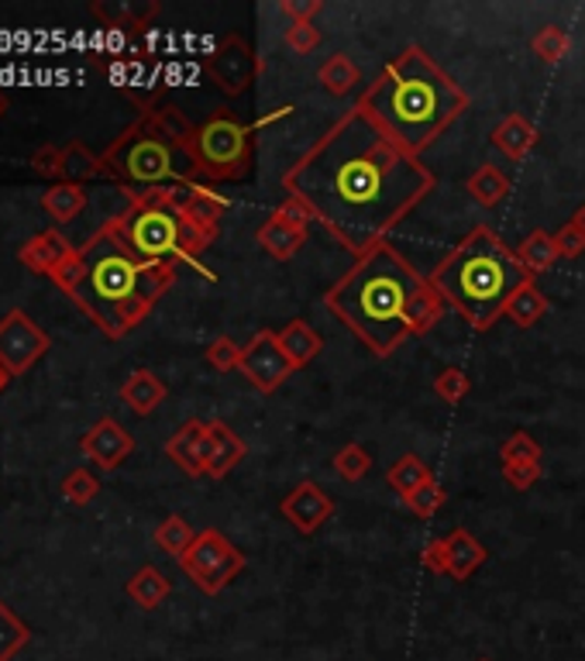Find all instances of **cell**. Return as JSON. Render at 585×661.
<instances>
[{"label":"cell","instance_id":"45","mask_svg":"<svg viewBox=\"0 0 585 661\" xmlns=\"http://www.w3.org/2000/svg\"><path fill=\"white\" fill-rule=\"evenodd\" d=\"M59 159H62L59 145H41V148L32 152V169L38 176H52V180H59Z\"/></svg>","mask_w":585,"mask_h":661},{"label":"cell","instance_id":"33","mask_svg":"<svg viewBox=\"0 0 585 661\" xmlns=\"http://www.w3.org/2000/svg\"><path fill=\"white\" fill-rule=\"evenodd\" d=\"M28 641H32V627L0 600V661H11Z\"/></svg>","mask_w":585,"mask_h":661},{"label":"cell","instance_id":"34","mask_svg":"<svg viewBox=\"0 0 585 661\" xmlns=\"http://www.w3.org/2000/svg\"><path fill=\"white\" fill-rule=\"evenodd\" d=\"M331 466L344 482H362L368 476V469H373V455H368L358 441H349V445H341L331 455Z\"/></svg>","mask_w":585,"mask_h":661},{"label":"cell","instance_id":"24","mask_svg":"<svg viewBox=\"0 0 585 661\" xmlns=\"http://www.w3.org/2000/svg\"><path fill=\"white\" fill-rule=\"evenodd\" d=\"M103 176V163L100 156H94L90 148L83 142H70L62 145V159H59V183H90V180H100Z\"/></svg>","mask_w":585,"mask_h":661},{"label":"cell","instance_id":"9","mask_svg":"<svg viewBox=\"0 0 585 661\" xmlns=\"http://www.w3.org/2000/svg\"><path fill=\"white\" fill-rule=\"evenodd\" d=\"M176 562L186 572V579L200 592H207V597H218L224 586H231L237 579V572L245 568L242 551H237L221 531H214V527L200 531L197 541L186 548V555H180Z\"/></svg>","mask_w":585,"mask_h":661},{"label":"cell","instance_id":"12","mask_svg":"<svg viewBox=\"0 0 585 661\" xmlns=\"http://www.w3.org/2000/svg\"><path fill=\"white\" fill-rule=\"evenodd\" d=\"M207 76L224 91V97H242L258 76V56L242 35H228L204 62Z\"/></svg>","mask_w":585,"mask_h":661},{"label":"cell","instance_id":"51","mask_svg":"<svg viewBox=\"0 0 585 661\" xmlns=\"http://www.w3.org/2000/svg\"><path fill=\"white\" fill-rule=\"evenodd\" d=\"M479 661H489V658H479Z\"/></svg>","mask_w":585,"mask_h":661},{"label":"cell","instance_id":"19","mask_svg":"<svg viewBox=\"0 0 585 661\" xmlns=\"http://www.w3.org/2000/svg\"><path fill=\"white\" fill-rule=\"evenodd\" d=\"M537 139H540V131L534 128V121H527L524 115H507L500 124L492 128L489 145L500 148L507 159L520 163V159H527L531 152H534Z\"/></svg>","mask_w":585,"mask_h":661},{"label":"cell","instance_id":"35","mask_svg":"<svg viewBox=\"0 0 585 661\" xmlns=\"http://www.w3.org/2000/svg\"><path fill=\"white\" fill-rule=\"evenodd\" d=\"M531 52L540 59V62H561L569 52H572V38L565 28L558 25H545L534 38H531Z\"/></svg>","mask_w":585,"mask_h":661},{"label":"cell","instance_id":"29","mask_svg":"<svg viewBox=\"0 0 585 661\" xmlns=\"http://www.w3.org/2000/svg\"><path fill=\"white\" fill-rule=\"evenodd\" d=\"M427 479H435V472H430V469H427V461L417 458V455H400V458L393 461V466L386 469L389 490L400 493L403 500H406V496H414Z\"/></svg>","mask_w":585,"mask_h":661},{"label":"cell","instance_id":"13","mask_svg":"<svg viewBox=\"0 0 585 661\" xmlns=\"http://www.w3.org/2000/svg\"><path fill=\"white\" fill-rule=\"evenodd\" d=\"M279 510H283V517L293 524L296 534L310 538V534H317L320 527L334 517V496L324 490V486H317V482L303 479L300 486L290 490V496L283 500V506H279Z\"/></svg>","mask_w":585,"mask_h":661},{"label":"cell","instance_id":"50","mask_svg":"<svg viewBox=\"0 0 585 661\" xmlns=\"http://www.w3.org/2000/svg\"><path fill=\"white\" fill-rule=\"evenodd\" d=\"M4 110H8V97L0 94V118H4Z\"/></svg>","mask_w":585,"mask_h":661},{"label":"cell","instance_id":"28","mask_svg":"<svg viewBox=\"0 0 585 661\" xmlns=\"http://www.w3.org/2000/svg\"><path fill=\"white\" fill-rule=\"evenodd\" d=\"M169 592H172V582L156 565H145L127 579V597H132L142 610H159L169 600Z\"/></svg>","mask_w":585,"mask_h":661},{"label":"cell","instance_id":"21","mask_svg":"<svg viewBox=\"0 0 585 661\" xmlns=\"http://www.w3.org/2000/svg\"><path fill=\"white\" fill-rule=\"evenodd\" d=\"M276 338H279V348L287 351V359L293 362V369H307L320 351H324V338H320V330H314L307 321H290L287 327H279L276 330Z\"/></svg>","mask_w":585,"mask_h":661},{"label":"cell","instance_id":"47","mask_svg":"<svg viewBox=\"0 0 585 661\" xmlns=\"http://www.w3.org/2000/svg\"><path fill=\"white\" fill-rule=\"evenodd\" d=\"M421 565H424L427 572H435V576H448V541H444V538L430 541V544L421 551Z\"/></svg>","mask_w":585,"mask_h":661},{"label":"cell","instance_id":"30","mask_svg":"<svg viewBox=\"0 0 585 661\" xmlns=\"http://www.w3.org/2000/svg\"><path fill=\"white\" fill-rule=\"evenodd\" d=\"M142 118H148V124L159 131V135H166L169 142H176V145H190L193 142V128L186 118H183V110L180 107H172V104H162V107H151L148 115H142Z\"/></svg>","mask_w":585,"mask_h":661},{"label":"cell","instance_id":"15","mask_svg":"<svg viewBox=\"0 0 585 661\" xmlns=\"http://www.w3.org/2000/svg\"><path fill=\"white\" fill-rule=\"evenodd\" d=\"M245 441L237 437L224 421H207L204 434V469L210 479H224L237 461L245 458Z\"/></svg>","mask_w":585,"mask_h":661},{"label":"cell","instance_id":"3","mask_svg":"<svg viewBox=\"0 0 585 661\" xmlns=\"http://www.w3.org/2000/svg\"><path fill=\"white\" fill-rule=\"evenodd\" d=\"M358 107L406 152L424 156L468 110V94L427 56V49L410 46L382 65L376 83L365 86Z\"/></svg>","mask_w":585,"mask_h":661},{"label":"cell","instance_id":"23","mask_svg":"<svg viewBox=\"0 0 585 661\" xmlns=\"http://www.w3.org/2000/svg\"><path fill=\"white\" fill-rule=\"evenodd\" d=\"M86 204H90V193L76 183H52L46 193H41V207H46V214L56 220V225H73V220L86 211Z\"/></svg>","mask_w":585,"mask_h":661},{"label":"cell","instance_id":"4","mask_svg":"<svg viewBox=\"0 0 585 661\" xmlns=\"http://www.w3.org/2000/svg\"><path fill=\"white\" fill-rule=\"evenodd\" d=\"M83 279L66 293L107 338L138 327L180 276L176 262H142L103 225L80 249Z\"/></svg>","mask_w":585,"mask_h":661},{"label":"cell","instance_id":"46","mask_svg":"<svg viewBox=\"0 0 585 661\" xmlns=\"http://www.w3.org/2000/svg\"><path fill=\"white\" fill-rule=\"evenodd\" d=\"M320 0H283L279 4V11H283L290 17V25H307V21H314L320 14Z\"/></svg>","mask_w":585,"mask_h":661},{"label":"cell","instance_id":"48","mask_svg":"<svg viewBox=\"0 0 585 661\" xmlns=\"http://www.w3.org/2000/svg\"><path fill=\"white\" fill-rule=\"evenodd\" d=\"M572 225H575V228H582V231H585V204H582V207H578V211H575V214H572Z\"/></svg>","mask_w":585,"mask_h":661},{"label":"cell","instance_id":"40","mask_svg":"<svg viewBox=\"0 0 585 661\" xmlns=\"http://www.w3.org/2000/svg\"><path fill=\"white\" fill-rule=\"evenodd\" d=\"M242 345H237L234 338H214L210 345H207V351H204V359H207V365L210 369H218V372H231V369H237L242 365Z\"/></svg>","mask_w":585,"mask_h":661},{"label":"cell","instance_id":"25","mask_svg":"<svg viewBox=\"0 0 585 661\" xmlns=\"http://www.w3.org/2000/svg\"><path fill=\"white\" fill-rule=\"evenodd\" d=\"M465 187H468L475 204L486 207V211H496L510 196V176L500 166H489L486 163V166H479V169L468 176Z\"/></svg>","mask_w":585,"mask_h":661},{"label":"cell","instance_id":"10","mask_svg":"<svg viewBox=\"0 0 585 661\" xmlns=\"http://www.w3.org/2000/svg\"><path fill=\"white\" fill-rule=\"evenodd\" d=\"M49 348V335L25 311H11L0 317V365L11 376H25L38 359H46Z\"/></svg>","mask_w":585,"mask_h":661},{"label":"cell","instance_id":"49","mask_svg":"<svg viewBox=\"0 0 585 661\" xmlns=\"http://www.w3.org/2000/svg\"><path fill=\"white\" fill-rule=\"evenodd\" d=\"M8 380H11V372H8L4 365H0V389H4V386H8Z\"/></svg>","mask_w":585,"mask_h":661},{"label":"cell","instance_id":"27","mask_svg":"<svg viewBox=\"0 0 585 661\" xmlns=\"http://www.w3.org/2000/svg\"><path fill=\"white\" fill-rule=\"evenodd\" d=\"M516 259H520V266H524L531 276H545V273H551V269H554V262L561 259L558 249H554V235L534 228V231L516 245Z\"/></svg>","mask_w":585,"mask_h":661},{"label":"cell","instance_id":"38","mask_svg":"<svg viewBox=\"0 0 585 661\" xmlns=\"http://www.w3.org/2000/svg\"><path fill=\"white\" fill-rule=\"evenodd\" d=\"M403 503H406L410 510H414L421 520H427V517H435V514L441 510V506L448 503V493H444V486H441L438 479H427L424 486H421L414 496H406Z\"/></svg>","mask_w":585,"mask_h":661},{"label":"cell","instance_id":"22","mask_svg":"<svg viewBox=\"0 0 585 661\" xmlns=\"http://www.w3.org/2000/svg\"><path fill=\"white\" fill-rule=\"evenodd\" d=\"M166 396H169L166 383L151 369H135L132 376L124 380V386H121V400L132 407L135 413H142V417H148L151 410H156L166 400Z\"/></svg>","mask_w":585,"mask_h":661},{"label":"cell","instance_id":"42","mask_svg":"<svg viewBox=\"0 0 585 661\" xmlns=\"http://www.w3.org/2000/svg\"><path fill=\"white\" fill-rule=\"evenodd\" d=\"M540 461H516V466H503V479H507V486H513V490H531V486H537L540 482Z\"/></svg>","mask_w":585,"mask_h":661},{"label":"cell","instance_id":"14","mask_svg":"<svg viewBox=\"0 0 585 661\" xmlns=\"http://www.w3.org/2000/svg\"><path fill=\"white\" fill-rule=\"evenodd\" d=\"M83 455L100 469H118L121 461L135 452V437L127 434L114 417H100V421L83 434L80 441Z\"/></svg>","mask_w":585,"mask_h":661},{"label":"cell","instance_id":"41","mask_svg":"<svg viewBox=\"0 0 585 661\" xmlns=\"http://www.w3.org/2000/svg\"><path fill=\"white\" fill-rule=\"evenodd\" d=\"M324 41L320 28L314 25V21H307V25H290L287 28V49L296 52V56H310L317 46Z\"/></svg>","mask_w":585,"mask_h":661},{"label":"cell","instance_id":"20","mask_svg":"<svg viewBox=\"0 0 585 661\" xmlns=\"http://www.w3.org/2000/svg\"><path fill=\"white\" fill-rule=\"evenodd\" d=\"M310 231L307 228H296V225H287V220L279 217H269L263 228L255 231V241L263 245L276 262H290L300 255V249L307 245Z\"/></svg>","mask_w":585,"mask_h":661},{"label":"cell","instance_id":"5","mask_svg":"<svg viewBox=\"0 0 585 661\" xmlns=\"http://www.w3.org/2000/svg\"><path fill=\"white\" fill-rule=\"evenodd\" d=\"M527 283H534V276L520 266L516 249L486 225L472 228L430 273V286L472 324V330H489L507 317L510 300Z\"/></svg>","mask_w":585,"mask_h":661},{"label":"cell","instance_id":"36","mask_svg":"<svg viewBox=\"0 0 585 661\" xmlns=\"http://www.w3.org/2000/svg\"><path fill=\"white\" fill-rule=\"evenodd\" d=\"M540 455H545V448H540V441L527 431H513L500 448L503 466H516V461H540Z\"/></svg>","mask_w":585,"mask_h":661},{"label":"cell","instance_id":"6","mask_svg":"<svg viewBox=\"0 0 585 661\" xmlns=\"http://www.w3.org/2000/svg\"><path fill=\"white\" fill-rule=\"evenodd\" d=\"M169 190L172 187L127 193V204L111 220H103V228L142 262H176V266L197 269L204 279L214 283L218 276L204 266L200 255L214 245L218 235L197 228L180 207H172Z\"/></svg>","mask_w":585,"mask_h":661},{"label":"cell","instance_id":"16","mask_svg":"<svg viewBox=\"0 0 585 661\" xmlns=\"http://www.w3.org/2000/svg\"><path fill=\"white\" fill-rule=\"evenodd\" d=\"M76 249L66 241L62 231H41L35 238H28L25 245L17 249V259L25 262L32 273H41V276H56V269L73 255Z\"/></svg>","mask_w":585,"mask_h":661},{"label":"cell","instance_id":"26","mask_svg":"<svg viewBox=\"0 0 585 661\" xmlns=\"http://www.w3.org/2000/svg\"><path fill=\"white\" fill-rule=\"evenodd\" d=\"M317 83H320L331 97H349V94L355 91V86L362 83V70L355 65L352 56L334 52L331 59H324V62H320Z\"/></svg>","mask_w":585,"mask_h":661},{"label":"cell","instance_id":"1","mask_svg":"<svg viewBox=\"0 0 585 661\" xmlns=\"http://www.w3.org/2000/svg\"><path fill=\"white\" fill-rule=\"evenodd\" d=\"M435 187L438 180L424 159L389 139L358 104L283 176V190L300 196L317 225L355 259L389 241V231Z\"/></svg>","mask_w":585,"mask_h":661},{"label":"cell","instance_id":"17","mask_svg":"<svg viewBox=\"0 0 585 661\" xmlns=\"http://www.w3.org/2000/svg\"><path fill=\"white\" fill-rule=\"evenodd\" d=\"M204 434L207 424L204 421H186L176 434L166 441V455L176 469H183L190 479H200L207 476L204 469Z\"/></svg>","mask_w":585,"mask_h":661},{"label":"cell","instance_id":"37","mask_svg":"<svg viewBox=\"0 0 585 661\" xmlns=\"http://www.w3.org/2000/svg\"><path fill=\"white\" fill-rule=\"evenodd\" d=\"M435 393L441 396L444 404H462L465 396L472 393V380H468V372L465 369H459V365H448V369H441L438 372V380H435Z\"/></svg>","mask_w":585,"mask_h":661},{"label":"cell","instance_id":"8","mask_svg":"<svg viewBox=\"0 0 585 661\" xmlns=\"http://www.w3.org/2000/svg\"><path fill=\"white\" fill-rule=\"evenodd\" d=\"M258 124L237 121L231 110H218L214 118H207L197 131H193L190 152L200 166L204 183H242L255 169V135Z\"/></svg>","mask_w":585,"mask_h":661},{"label":"cell","instance_id":"44","mask_svg":"<svg viewBox=\"0 0 585 661\" xmlns=\"http://www.w3.org/2000/svg\"><path fill=\"white\" fill-rule=\"evenodd\" d=\"M272 217L287 220V225H296V228H307V231H310V225H314V211L303 204L300 196H293V193H287V201L279 204V211H276Z\"/></svg>","mask_w":585,"mask_h":661},{"label":"cell","instance_id":"18","mask_svg":"<svg viewBox=\"0 0 585 661\" xmlns=\"http://www.w3.org/2000/svg\"><path fill=\"white\" fill-rule=\"evenodd\" d=\"M444 541H448V579L454 582H468L489 558L486 544L479 538H472L465 527H454Z\"/></svg>","mask_w":585,"mask_h":661},{"label":"cell","instance_id":"31","mask_svg":"<svg viewBox=\"0 0 585 661\" xmlns=\"http://www.w3.org/2000/svg\"><path fill=\"white\" fill-rule=\"evenodd\" d=\"M545 314H548V297L537 290V283H527L524 290H516V297L507 307V317L516 327H534Z\"/></svg>","mask_w":585,"mask_h":661},{"label":"cell","instance_id":"2","mask_svg":"<svg viewBox=\"0 0 585 661\" xmlns=\"http://www.w3.org/2000/svg\"><path fill=\"white\" fill-rule=\"evenodd\" d=\"M324 303L376 359H389L406 338L427 335L448 307L430 276H421L389 241L358 255Z\"/></svg>","mask_w":585,"mask_h":661},{"label":"cell","instance_id":"7","mask_svg":"<svg viewBox=\"0 0 585 661\" xmlns=\"http://www.w3.org/2000/svg\"><path fill=\"white\" fill-rule=\"evenodd\" d=\"M100 163H103V176H111L127 193L204 183L190 145L169 142L148 124V118H138L132 128L121 131L114 145L100 156Z\"/></svg>","mask_w":585,"mask_h":661},{"label":"cell","instance_id":"43","mask_svg":"<svg viewBox=\"0 0 585 661\" xmlns=\"http://www.w3.org/2000/svg\"><path fill=\"white\" fill-rule=\"evenodd\" d=\"M554 249L561 259H578L585 252V231L575 228L572 220H565V225L554 231Z\"/></svg>","mask_w":585,"mask_h":661},{"label":"cell","instance_id":"11","mask_svg":"<svg viewBox=\"0 0 585 661\" xmlns=\"http://www.w3.org/2000/svg\"><path fill=\"white\" fill-rule=\"evenodd\" d=\"M237 372L263 393H276L279 386H283L290 376H293V362L287 359V351L279 348V338L276 330H258V335L245 345L242 351V365H237Z\"/></svg>","mask_w":585,"mask_h":661},{"label":"cell","instance_id":"32","mask_svg":"<svg viewBox=\"0 0 585 661\" xmlns=\"http://www.w3.org/2000/svg\"><path fill=\"white\" fill-rule=\"evenodd\" d=\"M197 534H200V531H193V524H190L186 517L169 514V517L156 527V544L166 551V555L180 558V555H186V548L197 541Z\"/></svg>","mask_w":585,"mask_h":661},{"label":"cell","instance_id":"39","mask_svg":"<svg viewBox=\"0 0 585 661\" xmlns=\"http://www.w3.org/2000/svg\"><path fill=\"white\" fill-rule=\"evenodd\" d=\"M100 493V482L90 469H73L66 479H62V496H66L73 506H86Z\"/></svg>","mask_w":585,"mask_h":661}]
</instances>
